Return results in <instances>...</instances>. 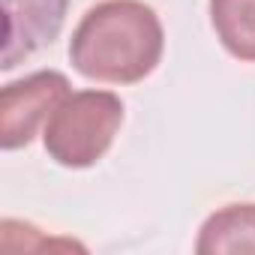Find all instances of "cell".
<instances>
[{"mask_svg": "<svg viewBox=\"0 0 255 255\" xmlns=\"http://www.w3.org/2000/svg\"><path fill=\"white\" fill-rule=\"evenodd\" d=\"M162 51V21L144 0H102L81 15L69 39L72 69L102 84L144 81Z\"/></svg>", "mask_w": 255, "mask_h": 255, "instance_id": "6da1fadb", "label": "cell"}, {"mask_svg": "<svg viewBox=\"0 0 255 255\" xmlns=\"http://www.w3.org/2000/svg\"><path fill=\"white\" fill-rule=\"evenodd\" d=\"M123 123V102L111 90H72L42 129L45 153L63 168L96 165Z\"/></svg>", "mask_w": 255, "mask_h": 255, "instance_id": "7a4b0ae2", "label": "cell"}, {"mask_svg": "<svg viewBox=\"0 0 255 255\" xmlns=\"http://www.w3.org/2000/svg\"><path fill=\"white\" fill-rule=\"evenodd\" d=\"M69 93L72 90L66 75L54 69H42L24 75L21 81H9L0 90V147H27L33 135L45 129L48 117Z\"/></svg>", "mask_w": 255, "mask_h": 255, "instance_id": "3957f363", "label": "cell"}, {"mask_svg": "<svg viewBox=\"0 0 255 255\" xmlns=\"http://www.w3.org/2000/svg\"><path fill=\"white\" fill-rule=\"evenodd\" d=\"M66 0H3V69L51 42L63 24Z\"/></svg>", "mask_w": 255, "mask_h": 255, "instance_id": "277c9868", "label": "cell"}, {"mask_svg": "<svg viewBox=\"0 0 255 255\" xmlns=\"http://www.w3.org/2000/svg\"><path fill=\"white\" fill-rule=\"evenodd\" d=\"M198 255H237L252 252L255 255V204H225L213 210L195 240Z\"/></svg>", "mask_w": 255, "mask_h": 255, "instance_id": "5b68a950", "label": "cell"}, {"mask_svg": "<svg viewBox=\"0 0 255 255\" xmlns=\"http://www.w3.org/2000/svg\"><path fill=\"white\" fill-rule=\"evenodd\" d=\"M207 12L219 45L231 57L255 63V0H207Z\"/></svg>", "mask_w": 255, "mask_h": 255, "instance_id": "8992f818", "label": "cell"}]
</instances>
